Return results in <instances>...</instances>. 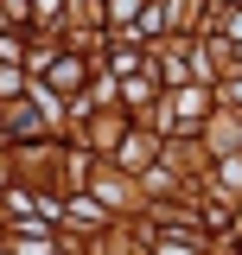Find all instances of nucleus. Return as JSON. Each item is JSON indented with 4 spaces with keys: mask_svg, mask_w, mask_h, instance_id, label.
<instances>
[{
    "mask_svg": "<svg viewBox=\"0 0 242 255\" xmlns=\"http://www.w3.org/2000/svg\"><path fill=\"white\" fill-rule=\"evenodd\" d=\"M83 77H90V64L77 58V51H51V70H45V83L58 96H83Z\"/></svg>",
    "mask_w": 242,
    "mask_h": 255,
    "instance_id": "nucleus-1",
    "label": "nucleus"
},
{
    "mask_svg": "<svg viewBox=\"0 0 242 255\" xmlns=\"http://www.w3.org/2000/svg\"><path fill=\"white\" fill-rule=\"evenodd\" d=\"M45 122H51V115H45L38 102H32V109H26V96H13V102L0 109V128H6L13 140H19V134H26V140H32V134H38V128H45Z\"/></svg>",
    "mask_w": 242,
    "mask_h": 255,
    "instance_id": "nucleus-2",
    "label": "nucleus"
},
{
    "mask_svg": "<svg viewBox=\"0 0 242 255\" xmlns=\"http://www.w3.org/2000/svg\"><path fill=\"white\" fill-rule=\"evenodd\" d=\"M153 153H159V147H153V134H127V140H121V172H147Z\"/></svg>",
    "mask_w": 242,
    "mask_h": 255,
    "instance_id": "nucleus-3",
    "label": "nucleus"
},
{
    "mask_svg": "<svg viewBox=\"0 0 242 255\" xmlns=\"http://www.w3.org/2000/svg\"><path fill=\"white\" fill-rule=\"evenodd\" d=\"M64 217L83 223V230H96V223L109 217V204H102V198H70V204H64Z\"/></svg>",
    "mask_w": 242,
    "mask_h": 255,
    "instance_id": "nucleus-4",
    "label": "nucleus"
},
{
    "mask_svg": "<svg viewBox=\"0 0 242 255\" xmlns=\"http://www.w3.org/2000/svg\"><path fill=\"white\" fill-rule=\"evenodd\" d=\"M140 13H147V0H109V26H115V32H127Z\"/></svg>",
    "mask_w": 242,
    "mask_h": 255,
    "instance_id": "nucleus-5",
    "label": "nucleus"
},
{
    "mask_svg": "<svg viewBox=\"0 0 242 255\" xmlns=\"http://www.w3.org/2000/svg\"><path fill=\"white\" fill-rule=\"evenodd\" d=\"M153 249H204V236H198V230H159Z\"/></svg>",
    "mask_w": 242,
    "mask_h": 255,
    "instance_id": "nucleus-6",
    "label": "nucleus"
},
{
    "mask_svg": "<svg viewBox=\"0 0 242 255\" xmlns=\"http://www.w3.org/2000/svg\"><path fill=\"white\" fill-rule=\"evenodd\" d=\"M0 64H26V38L13 26H0Z\"/></svg>",
    "mask_w": 242,
    "mask_h": 255,
    "instance_id": "nucleus-7",
    "label": "nucleus"
},
{
    "mask_svg": "<svg viewBox=\"0 0 242 255\" xmlns=\"http://www.w3.org/2000/svg\"><path fill=\"white\" fill-rule=\"evenodd\" d=\"M19 90V64H0V96H13Z\"/></svg>",
    "mask_w": 242,
    "mask_h": 255,
    "instance_id": "nucleus-8",
    "label": "nucleus"
},
{
    "mask_svg": "<svg viewBox=\"0 0 242 255\" xmlns=\"http://www.w3.org/2000/svg\"><path fill=\"white\" fill-rule=\"evenodd\" d=\"M6 13H13V26H32V0H6Z\"/></svg>",
    "mask_w": 242,
    "mask_h": 255,
    "instance_id": "nucleus-9",
    "label": "nucleus"
},
{
    "mask_svg": "<svg viewBox=\"0 0 242 255\" xmlns=\"http://www.w3.org/2000/svg\"><path fill=\"white\" fill-rule=\"evenodd\" d=\"M230 96H236V102H242V77H236V83H230Z\"/></svg>",
    "mask_w": 242,
    "mask_h": 255,
    "instance_id": "nucleus-10",
    "label": "nucleus"
},
{
    "mask_svg": "<svg viewBox=\"0 0 242 255\" xmlns=\"http://www.w3.org/2000/svg\"><path fill=\"white\" fill-rule=\"evenodd\" d=\"M217 6H223V13H230V6H242V0H217Z\"/></svg>",
    "mask_w": 242,
    "mask_h": 255,
    "instance_id": "nucleus-11",
    "label": "nucleus"
}]
</instances>
